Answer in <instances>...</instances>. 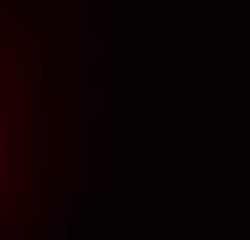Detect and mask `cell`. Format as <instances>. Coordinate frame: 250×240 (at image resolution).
<instances>
[{
	"label": "cell",
	"instance_id": "1",
	"mask_svg": "<svg viewBox=\"0 0 250 240\" xmlns=\"http://www.w3.org/2000/svg\"><path fill=\"white\" fill-rule=\"evenodd\" d=\"M17 84V52L7 49L0 59V88H13Z\"/></svg>",
	"mask_w": 250,
	"mask_h": 240
},
{
	"label": "cell",
	"instance_id": "2",
	"mask_svg": "<svg viewBox=\"0 0 250 240\" xmlns=\"http://www.w3.org/2000/svg\"><path fill=\"white\" fill-rule=\"evenodd\" d=\"M17 29H20V33H33V23H29L26 17H20L17 20Z\"/></svg>",
	"mask_w": 250,
	"mask_h": 240
},
{
	"label": "cell",
	"instance_id": "3",
	"mask_svg": "<svg viewBox=\"0 0 250 240\" xmlns=\"http://www.w3.org/2000/svg\"><path fill=\"white\" fill-rule=\"evenodd\" d=\"M46 156L52 159V120H49V130H46Z\"/></svg>",
	"mask_w": 250,
	"mask_h": 240
},
{
	"label": "cell",
	"instance_id": "4",
	"mask_svg": "<svg viewBox=\"0 0 250 240\" xmlns=\"http://www.w3.org/2000/svg\"><path fill=\"white\" fill-rule=\"evenodd\" d=\"M0 188H3V143H0Z\"/></svg>",
	"mask_w": 250,
	"mask_h": 240
}]
</instances>
